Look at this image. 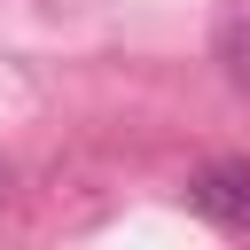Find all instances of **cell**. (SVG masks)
<instances>
[{"instance_id": "6da1fadb", "label": "cell", "mask_w": 250, "mask_h": 250, "mask_svg": "<svg viewBox=\"0 0 250 250\" xmlns=\"http://www.w3.org/2000/svg\"><path fill=\"white\" fill-rule=\"evenodd\" d=\"M188 203H195L211 227H250V164H234V156L203 164V172L188 180Z\"/></svg>"}]
</instances>
